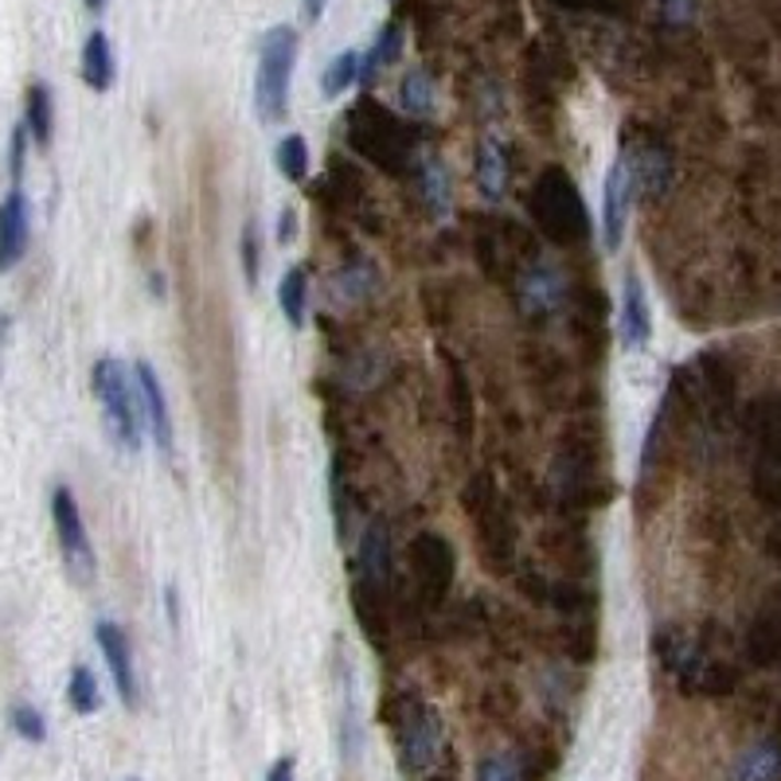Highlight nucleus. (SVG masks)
<instances>
[{"label": "nucleus", "instance_id": "nucleus-1", "mask_svg": "<svg viewBox=\"0 0 781 781\" xmlns=\"http://www.w3.org/2000/svg\"><path fill=\"white\" fill-rule=\"evenodd\" d=\"M379 719L391 727L395 762L406 781H438L446 758V727L442 715L414 692H391L379 707Z\"/></svg>", "mask_w": 781, "mask_h": 781}, {"label": "nucleus", "instance_id": "nucleus-2", "mask_svg": "<svg viewBox=\"0 0 781 781\" xmlns=\"http://www.w3.org/2000/svg\"><path fill=\"white\" fill-rule=\"evenodd\" d=\"M297 67V32L290 24H278L262 35L258 47V75H254V110L262 121H282L290 110V78Z\"/></svg>", "mask_w": 781, "mask_h": 781}, {"label": "nucleus", "instance_id": "nucleus-3", "mask_svg": "<svg viewBox=\"0 0 781 781\" xmlns=\"http://www.w3.org/2000/svg\"><path fill=\"white\" fill-rule=\"evenodd\" d=\"M532 215L551 242H586L590 239V215L583 196L563 169H547L532 188Z\"/></svg>", "mask_w": 781, "mask_h": 781}, {"label": "nucleus", "instance_id": "nucleus-4", "mask_svg": "<svg viewBox=\"0 0 781 781\" xmlns=\"http://www.w3.org/2000/svg\"><path fill=\"white\" fill-rule=\"evenodd\" d=\"M344 129H348V145L371 156L379 169L403 172V164L411 161V133L403 129V121L391 118L371 98H364L356 110H348V126Z\"/></svg>", "mask_w": 781, "mask_h": 781}, {"label": "nucleus", "instance_id": "nucleus-5", "mask_svg": "<svg viewBox=\"0 0 781 781\" xmlns=\"http://www.w3.org/2000/svg\"><path fill=\"white\" fill-rule=\"evenodd\" d=\"M90 383H95V395L102 403L106 426H110L113 442H118L126 454H138L141 449V391H133L126 368H121L113 356H102L90 371Z\"/></svg>", "mask_w": 781, "mask_h": 781}, {"label": "nucleus", "instance_id": "nucleus-6", "mask_svg": "<svg viewBox=\"0 0 781 781\" xmlns=\"http://www.w3.org/2000/svg\"><path fill=\"white\" fill-rule=\"evenodd\" d=\"M52 520H55V535H59V551H63V567L75 578L78 586L95 583V551H90V535H86L83 512H78V500L67 485L52 492Z\"/></svg>", "mask_w": 781, "mask_h": 781}, {"label": "nucleus", "instance_id": "nucleus-7", "mask_svg": "<svg viewBox=\"0 0 781 781\" xmlns=\"http://www.w3.org/2000/svg\"><path fill=\"white\" fill-rule=\"evenodd\" d=\"M633 199H637L633 164H629L626 149H621V156L606 172V188H601V239H606V250H618L621 239H626Z\"/></svg>", "mask_w": 781, "mask_h": 781}, {"label": "nucleus", "instance_id": "nucleus-8", "mask_svg": "<svg viewBox=\"0 0 781 781\" xmlns=\"http://www.w3.org/2000/svg\"><path fill=\"white\" fill-rule=\"evenodd\" d=\"M411 567H414V583H419V594L438 606L449 590V575H454V555H449V543L434 532H422L419 540L411 543Z\"/></svg>", "mask_w": 781, "mask_h": 781}, {"label": "nucleus", "instance_id": "nucleus-9", "mask_svg": "<svg viewBox=\"0 0 781 781\" xmlns=\"http://www.w3.org/2000/svg\"><path fill=\"white\" fill-rule=\"evenodd\" d=\"M563 297H567V278L558 274V267H551V262L532 258L524 274H520V310L532 313V317H547V313H555L563 305Z\"/></svg>", "mask_w": 781, "mask_h": 781}, {"label": "nucleus", "instance_id": "nucleus-10", "mask_svg": "<svg viewBox=\"0 0 781 781\" xmlns=\"http://www.w3.org/2000/svg\"><path fill=\"white\" fill-rule=\"evenodd\" d=\"M95 637L102 644V657L110 664V676L118 684V696L126 707H138V676H133V649H129V637L118 621H98Z\"/></svg>", "mask_w": 781, "mask_h": 781}, {"label": "nucleus", "instance_id": "nucleus-11", "mask_svg": "<svg viewBox=\"0 0 781 781\" xmlns=\"http://www.w3.org/2000/svg\"><path fill=\"white\" fill-rule=\"evenodd\" d=\"M32 239V215H28V196L12 188L0 204V270H12L28 254Z\"/></svg>", "mask_w": 781, "mask_h": 781}, {"label": "nucleus", "instance_id": "nucleus-12", "mask_svg": "<svg viewBox=\"0 0 781 781\" xmlns=\"http://www.w3.org/2000/svg\"><path fill=\"white\" fill-rule=\"evenodd\" d=\"M133 376H138V391H141V403H145L149 430H153L156 446H161L164 457H172L176 454V430H172V414H169V403H164L161 379H156L153 364H145V360L133 364Z\"/></svg>", "mask_w": 781, "mask_h": 781}, {"label": "nucleus", "instance_id": "nucleus-13", "mask_svg": "<svg viewBox=\"0 0 781 781\" xmlns=\"http://www.w3.org/2000/svg\"><path fill=\"white\" fill-rule=\"evenodd\" d=\"M621 340L626 348H644L653 340V310L644 297V282L629 270L626 285H621Z\"/></svg>", "mask_w": 781, "mask_h": 781}, {"label": "nucleus", "instance_id": "nucleus-14", "mask_svg": "<svg viewBox=\"0 0 781 781\" xmlns=\"http://www.w3.org/2000/svg\"><path fill=\"white\" fill-rule=\"evenodd\" d=\"M626 156H629V164H633L637 196H644V199L664 196L669 176H672L669 153H664V149H653V145H637V149H626Z\"/></svg>", "mask_w": 781, "mask_h": 781}, {"label": "nucleus", "instance_id": "nucleus-15", "mask_svg": "<svg viewBox=\"0 0 781 781\" xmlns=\"http://www.w3.org/2000/svg\"><path fill=\"white\" fill-rule=\"evenodd\" d=\"M477 188L489 204H500L508 192V156L500 149V141L485 138L477 145Z\"/></svg>", "mask_w": 781, "mask_h": 781}, {"label": "nucleus", "instance_id": "nucleus-16", "mask_svg": "<svg viewBox=\"0 0 781 781\" xmlns=\"http://www.w3.org/2000/svg\"><path fill=\"white\" fill-rule=\"evenodd\" d=\"M113 75H118V63H113L110 40H106V32H90L83 47V83L90 90H110Z\"/></svg>", "mask_w": 781, "mask_h": 781}, {"label": "nucleus", "instance_id": "nucleus-17", "mask_svg": "<svg viewBox=\"0 0 781 781\" xmlns=\"http://www.w3.org/2000/svg\"><path fill=\"white\" fill-rule=\"evenodd\" d=\"M278 305H282V317L290 321V328L305 325V310H310V270L305 267H290L278 282Z\"/></svg>", "mask_w": 781, "mask_h": 781}, {"label": "nucleus", "instance_id": "nucleus-18", "mask_svg": "<svg viewBox=\"0 0 781 781\" xmlns=\"http://www.w3.org/2000/svg\"><path fill=\"white\" fill-rule=\"evenodd\" d=\"M781 778V747L778 742H755L735 762V781H778Z\"/></svg>", "mask_w": 781, "mask_h": 781}, {"label": "nucleus", "instance_id": "nucleus-19", "mask_svg": "<svg viewBox=\"0 0 781 781\" xmlns=\"http://www.w3.org/2000/svg\"><path fill=\"white\" fill-rule=\"evenodd\" d=\"M419 188L422 199L434 215H446L449 204H454V184H449V169L438 161V156H426L419 164Z\"/></svg>", "mask_w": 781, "mask_h": 781}, {"label": "nucleus", "instance_id": "nucleus-20", "mask_svg": "<svg viewBox=\"0 0 781 781\" xmlns=\"http://www.w3.org/2000/svg\"><path fill=\"white\" fill-rule=\"evenodd\" d=\"M28 133L40 149L52 145V133H55V102H52V90L47 83H32L28 86Z\"/></svg>", "mask_w": 781, "mask_h": 781}, {"label": "nucleus", "instance_id": "nucleus-21", "mask_svg": "<svg viewBox=\"0 0 781 781\" xmlns=\"http://www.w3.org/2000/svg\"><path fill=\"white\" fill-rule=\"evenodd\" d=\"M399 52H403V24H387L383 32L376 35V43H371L368 59H364V83H376L379 70H387L391 63L399 59Z\"/></svg>", "mask_w": 781, "mask_h": 781}, {"label": "nucleus", "instance_id": "nucleus-22", "mask_svg": "<svg viewBox=\"0 0 781 781\" xmlns=\"http://www.w3.org/2000/svg\"><path fill=\"white\" fill-rule=\"evenodd\" d=\"M360 75H364V55L360 52H340L333 63H328L325 78H321V90H325V98H340Z\"/></svg>", "mask_w": 781, "mask_h": 781}, {"label": "nucleus", "instance_id": "nucleus-23", "mask_svg": "<svg viewBox=\"0 0 781 781\" xmlns=\"http://www.w3.org/2000/svg\"><path fill=\"white\" fill-rule=\"evenodd\" d=\"M399 102H403L406 113H414V118H426L430 110H434V83H430L426 70H406L403 86H399Z\"/></svg>", "mask_w": 781, "mask_h": 781}, {"label": "nucleus", "instance_id": "nucleus-24", "mask_svg": "<svg viewBox=\"0 0 781 781\" xmlns=\"http://www.w3.org/2000/svg\"><path fill=\"white\" fill-rule=\"evenodd\" d=\"M274 161L285 181H305L310 176V141L301 138V133H290V138L278 141Z\"/></svg>", "mask_w": 781, "mask_h": 781}, {"label": "nucleus", "instance_id": "nucleus-25", "mask_svg": "<svg viewBox=\"0 0 781 781\" xmlns=\"http://www.w3.org/2000/svg\"><path fill=\"white\" fill-rule=\"evenodd\" d=\"M67 699H70V707H75L78 715H95L98 712V680H95V672L86 669V664H78L75 672H70V680H67Z\"/></svg>", "mask_w": 781, "mask_h": 781}, {"label": "nucleus", "instance_id": "nucleus-26", "mask_svg": "<svg viewBox=\"0 0 781 781\" xmlns=\"http://www.w3.org/2000/svg\"><path fill=\"white\" fill-rule=\"evenodd\" d=\"M477 781H532L524 770V762L516 755H489L477 766Z\"/></svg>", "mask_w": 781, "mask_h": 781}, {"label": "nucleus", "instance_id": "nucleus-27", "mask_svg": "<svg viewBox=\"0 0 781 781\" xmlns=\"http://www.w3.org/2000/svg\"><path fill=\"white\" fill-rule=\"evenodd\" d=\"M12 727H17V735L20 739H28V742L47 739V723H43V715L35 712V707H28V704L12 707Z\"/></svg>", "mask_w": 781, "mask_h": 781}, {"label": "nucleus", "instance_id": "nucleus-28", "mask_svg": "<svg viewBox=\"0 0 781 781\" xmlns=\"http://www.w3.org/2000/svg\"><path fill=\"white\" fill-rule=\"evenodd\" d=\"M242 274H247V285H258V274H262V250H258V231L254 224L242 227Z\"/></svg>", "mask_w": 781, "mask_h": 781}, {"label": "nucleus", "instance_id": "nucleus-29", "mask_svg": "<svg viewBox=\"0 0 781 781\" xmlns=\"http://www.w3.org/2000/svg\"><path fill=\"white\" fill-rule=\"evenodd\" d=\"M24 153H28V126H20L12 133V181H20V172H24Z\"/></svg>", "mask_w": 781, "mask_h": 781}, {"label": "nucleus", "instance_id": "nucleus-30", "mask_svg": "<svg viewBox=\"0 0 781 781\" xmlns=\"http://www.w3.org/2000/svg\"><path fill=\"white\" fill-rule=\"evenodd\" d=\"M293 235H297V211L282 207V215H278V242H293Z\"/></svg>", "mask_w": 781, "mask_h": 781}, {"label": "nucleus", "instance_id": "nucleus-31", "mask_svg": "<svg viewBox=\"0 0 781 781\" xmlns=\"http://www.w3.org/2000/svg\"><path fill=\"white\" fill-rule=\"evenodd\" d=\"M328 0H301V17H305V24H317L321 17H325Z\"/></svg>", "mask_w": 781, "mask_h": 781}, {"label": "nucleus", "instance_id": "nucleus-32", "mask_svg": "<svg viewBox=\"0 0 781 781\" xmlns=\"http://www.w3.org/2000/svg\"><path fill=\"white\" fill-rule=\"evenodd\" d=\"M267 781H297L293 778V758H278V762L270 766Z\"/></svg>", "mask_w": 781, "mask_h": 781}, {"label": "nucleus", "instance_id": "nucleus-33", "mask_svg": "<svg viewBox=\"0 0 781 781\" xmlns=\"http://www.w3.org/2000/svg\"><path fill=\"white\" fill-rule=\"evenodd\" d=\"M563 9H614V0H558Z\"/></svg>", "mask_w": 781, "mask_h": 781}, {"label": "nucleus", "instance_id": "nucleus-34", "mask_svg": "<svg viewBox=\"0 0 781 781\" xmlns=\"http://www.w3.org/2000/svg\"><path fill=\"white\" fill-rule=\"evenodd\" d=\"M86 9H90V12H102V9H106V0H86Z\"/></svg>", "mask_w": 781, "mask_h": 781}]
</instances>
